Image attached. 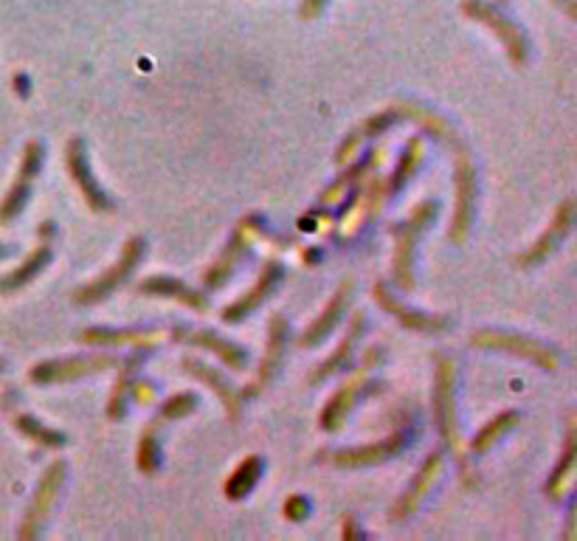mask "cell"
<instances>
[{
	"instance_id": "cell-1",
	"label": "cell",
	"mask_w": 577,
	"mask_h": 541,
	"mask_svg": "<svg viewBox=\"0 0 577 541\" xmlns=\"http://www.w3.org/2000/svg\"><path fill=\"white\" fill-rule=\"evenodd\" d=\"M439 204L434 198L420 200L411 209V215L404 223H391L389 235L395 237V257H391V274L400 291H415L417 285V243L420 237L431 229V223L437 220Z\"/></svg>"
},
{
	"instance_id": "cell-2",
	"label": "cell",
	"mask_w": 577,
	"mask_h": 541,
	"mask_svg": "<svg viewBox=\"0 0 577 541\" xmlns=\"http://www.w3.org/2000/svg\"><path fill=\"white\" fill-rule=\"evenodd\" d=\"M434 423L442 437V443L462 458V437H459V415H457V364L448 355H437L434 370Z\"/></svg>"
},
{
	"instance_id": "cell-3",
	"label": "cell",
	"mask_w": 577,
	"mask_h": 541,
	"mask_svg": "<svg viewBox=\"0 0 577 541\" xmlns=\"http://www.w3.org/2000/svg\"><path fill=\"white\" fill-rule=\"evenodd\" d=\"M145 254H147L145 237L136 235V237H130V240H125L119 259H116L108 270H102L97 279H91V283H84L82 288L73 291V305L91 307V305H99V302L110 299V296H113L116 291H119L121 285L132 277V270L139 268V263L145 259Z\"/></svg>"
},
{
	"instance_id": "cell-4",
	"label": "cell",
	"mask_w": 577,
	"mask_h": 541,
	"mask_svg": "<svg viewBox=\"0 0 577 541\" xmlns=\"http://www.w3.org/2000/svg\"><path fill=\"white\" fill-rule=\"evenodd\" d=\"M459 9H462L465 18L476 20V23L487 26V29L494 31L496 40L501 42V49H505V55L510 57L513 66H518V68L527 66L529 40L516 20L507 18V14L501 12L496 3H490V0H462V7Z\"/></svg>"
},
{
	"instance_id": "cell-5",
	"label": "cell",
	"mask_w": 577,
	"mask_h": 541,
	"mask_svg": "<svg viewBox=\"0 0 577 541\" xmlns=\"http://www.w3.org/2000/svg\"><path fill=\"white\" fill-rule=\"evenodd\" d=\"M448 145L454 147V217H451V243L454 246H462L465 237L470 232V223H474V209H476V167L470 153L465 150L462 141L454 136Z\"/></svg>"
},
{
	"instance_id": "cell-6",
	"label": "cell",
	"mask_w": 577,
	"mask_h": 541,
	"mask_svg": "<svg viewBox=\"0 0 577 541\" xmlns=\"http://www.w3.org/2000/svg\"><path fill=\"white\" fill-rule=\"evenodd\" d=\"M119 355L97 353V355H71V358H49L40 361L29 370V381L37 386L68 384V381L84 378V375H99L105 370L119 367Z\"/></svg>"
},
{
	"instance_id": "cell-7",
	"label": "cell",
	"mask_w": 577,
	"mask_h": 541,
	"mask_svg": "<svg viewBox=\"0 0 577 541\" xmlns=\"http://www.w3.org/2000/svg\"><path fill=\"white\" fill-rule=\"evenodd\" d=\"M470 344L479 350H501V353L518 355L524 361H533L536 367L541 370H558L560 353L549 344L538 342L533 336H524V333H510V331H476L470 336Z\"/></svg>"
},
{
	"instance_id": "cell-8",
	"label": "cell",
	"mask_w": 577,
	"mask_h": 541,
	"mask_svg": "<svg viewBox=\"0 0 577 541\" xmlns=\"http://www.w3.org/2000/svg\"><path fill=\"white\" fill-rule=\"evenodd\" d=\"M262 235V217L259 215H248L242 217L240 223L235 226V232H231L229 243H226V248L220 254H217L215 263L209 265V268L203 270V285L209 291H217L223 288L226 283L231 279V274L237 270V265L246 259L248 248H251L253 237Z\"/></svg>"
},
{
	"instance_id": "cell-9",
	"label": "cell",
	"mask_w": 577,
	"mask_h": 541,
	"mask_svg": "<svg viewBox=\"0 0 577 541\" xmlns=\"http://www.w3.org/2000/svg\"><path fill=\"white\" fill-rule=\"evenodd\" d=\"M66 167L73 180V187H77V193L82 195L88 209L97 212V215H108V212H113V198L105 193L102 184H99L97 175H93L91 161H88V145H84L82 136H73V139L68 141Z\"/></svg>"
},
{
	"instance_id": "cell-10",
	"label": "cell",
	"mask_w": 577,
	"mask_h": 541,
	"mask_svg": "<svg viewBox=\"0 0 577 541\" xmlns=\"http://www.w3.org/2000/svg\"><path fill=\"white\" fill-rule=\"evenodd\" d=\"M62 482H66V463H62V460H54V463L46 465L42 476L37 480L34 496H31L29 508H26L23 524H20V533H18L20 539L31 541L42 533V528H46V519H49L57 496H60Z\"/></svg>"
},
{
	"instance_id": "cell-11",
	"label": "cell",
	"mask_w": 577,
	"mask_h": 541,
	"mask_svg": "<svg viewBox=\"0 0 577 541\" xmlns=\"http://www.w3.org/2000/svg\"><path fill=\"white\" fill-rule=\"evenodd\" d=\"M42 156H46V150H42L40 141H29V145L23 147L18 175H14L9 193L0 200V226H7L14 217L23 215L26 204H29L31 198V189H34L37 175H40L42 169Z\"/></svg>"
},
{
	"instance_id": "cell-12",
	"label": "cell",
	"mask_w": 577,
	"mask_h": 541,
	"mask_svg": "<svg viewBox=\"0 0 577 541\" xmlns=\"http://www.w3.org/2000/svg\"><path fill=\"white\" fill-rule=\"evenodd\" d=\"M288 338H290V325L282 313H271V322H268V347H265L262 361H259L257 378L251 381V386L242 390V395L253 397L259 392H265L268 386L277 381V375L282 373L285 355H288Z\"/></svg>"
},
{
	"instance_id": "cell-13",
	"label": "cell",
	"mask_w": 577,
	"mask_h": 541,
	"mask_svg": "<svg viewBox=\"0 0 577 541\" xmlns=\"http://www.w3.org/2000/svg\"><path fill=\"white\" fill-rule=\"evenodd\" d=\"M282 279H285L282 265H279L277 259H268V263L262 265V270H259L257 283H253L246 294L237 296L235 302H229V305L223 307V313H220V319H223L226 325H242L251 313H257L259 307H262V302L277 291V285L282 283Z\"/></svg>"
},
{
	"instance_id": "cell-14",
	"label": "cell",
	"mask_w": 577,
	"mask_h": 541,
	"mask_svg": "<svg viewBox=\"0 0 577 541\" xmlns=\"http://www.w3.org/2000/svg\"><path fill=\"white\" fill-rule=\"evenodd\" d=\"M380 390H384V384L364 378L361 373L352 375L349 381H344V384L332 392L330 401L325 403V410H321V417H319L321 429L330 434L341 432V429L347 426V417L352 415L355 403L361 401L364 395H372V392H380Z\"/></svg>"
},
{
	"instance_id": "cell-15",
	"label": "cell",
	"mask_w": 577,
	"mask_h": 541,
	"mask_svg": "<svg viewBox=\"0 0 577 541\" xmlns=\"http://www.w3.org/2000/svg\"><path fill=\"white\" fill-rule=\"evenodd\" d=\"M51 237H54V223L46 220L40 223V243L26 254L23 263L14 270L0 277V294H18L20 288H26L29 283H34L42 270L49 268V263L54 259V248H51Z\"/></svg>"
},
{
	"instance_id": "cell-16",
	"label": "cell",
	"mask_w": 577,
	"mask_h": 541,
	"mask_svg": "<svg viewBox=\"0 0 577 541\" xmlns=\"http://www.w3.org/2000/svg\"><path fill=\"white\" fill-rule=\"evenodd\" d=\"M571 223H575V198H564L558 204V209H555L549 226L544 229V235L538 237V240L533 243L527 252L518 254L516 257L518 268H533V265H541L544 259H547L549 254H553L555 248L566 240V235L571 232Z\"/></svg>"
},
{
	"instance_id": "cell-17",
	"label": "cell",
	"mask_w": 577,
	"mask_h": 541,
	"mask_svg": "<svg viewBox=\"0 0 577 541\" xmlns=\"http://www.w3.org/2000/svg\"><path fill=\"white\" fill-rule=\"evenodd\" d=\"M442 463H446V460H442V451H431V454L422 460V465L417 469L411 485L406 488L404 496H397V502L391 505L389 522H406V519H409L411 513L422 505V500H426L428 491L434 488L437 476L442 474Z\"/></svg>"
},
{
	"instance_id": "cell-18",
	"label": "cell",
	"mask_w": 577,
	"mask_h": 541,
	"mask_svg": "<svg viewBox=\"0 0 577 541\" xmlns=\"http://www.w3.org/2000/svg\"><path fill=\"white\" fill-rule=\"evenodd\" d=\"M181 367L183 373L192 375L198 384H203L206 390H211L217 395V401L223 403L226 415H229L231 423H240L242 417V392L237 390L235 384H231L229 378H226L223 373H217L215 367H209L206 361L200 358H192V355H187V358H181Z\"/></svg>"
},
{
	"instance_id": "cell-19",
	"label": "cell",
	"mask_w": 577,
	"mask_h": 541,
	"mask_svg": "<svg viewBox=\"0 0 577 541\" xmlns=\"http://www.w3.org/2000/svg\"><path fill=\"white\" fill-rule=\"evenodd\" d=\"M372 296H375V302H378V305L384 307L386 313H389V316H395V319L406 327V331L439 333V331H446V327L451 325V322H448V316L415 311V307H409L406 302H400L395 294H391V288L386 283H375Z\"/></svg>"
},
{
	"instance_id": "cell-20",
	"label": "cell",
	"mask_w": 577,
	"mask_h": 541,
	"mask_svg": "<svg viewBox=\"0 0 577 541\" xmlns=\"http://www.w3.org/2000/svg\"><path fill=\"white\" fill-rule=\"evenodd\" d=\"M172 338L175 342L192 344V347H200L206 350V353L217 355V361H223L226 367L237 370V373L248 367V350L215 331H189V327H175Z\"/></svg>"
},
{
	"instance_id": "cell-21",
	"label": "cell",
	"mask_w": 577,
	"mask_h": 541,
	"mask_svg": "<svg viewBox=\"0 0 577 541\" xmlns=\"http://www.w3.org/2000/svg\"><path fill=\"white\" fill-rule=\"evenodd\" d=\"M406 432L404 429H397L391 432L389 437L378 440V443H367V445H358V449H338L332 454V463L338 469H369V465H380L386 460L397 458L406 445Z\"/></svg>"
},
{
	"instance_id": "cell-22",
	"label": "cell",
	"mask_w": 577,
	"mask_h": 541,
	"mask_svg": "<svg viewBox=\"0 0 577 541\" xmlns=\"http://www.w3.org/2000/svg\"><path fill=\"white\" fill-rule=\"evenodd\" d=\"M352 291H355L352 279H344V283L338 285L336 294L327 299V305L321 307L319 316H316V319L305 327V333L299 336V347H305V350L307 347H319V344L325 342V338L330 336L332 331H336L338 322H341L344 313H347L349 296H352Z\"/></svg>"
},
{
	"instance_id": "cell-23",
	"label": "cell",
	"mask_w": 577,
	"mask_h": 541,
	"mask_svg": "<svg viewBox=\"0 0 577 541\" xmlns=\"http://www.w3.org/2000/svg\"><path fill=\"white\" fill-rule=\"evenodd\" d=\"M364 327H367V316H364L361 311L352 313V319H349V325H347V331H344L338 347L332 350L325 361H321L314 373L307 375V384L319 386V384H325L327 378H332L336 373H341L344 367H349L355 358V347H358V342H361V336H364Z\"/></svg>"
},
{
	"instance_id": "cell-24",
	"label": "cell",
	"mask_w": 577,
	"mask_h": 541,
	"mask_svg": "<svg viewBox=\"0 0 577 541\" xmlns=\"http://www.w3.org/2000/svg\"><path fill=\"white\" fill-rule=\"evenodd\" d=\"M136 294L139 296H152V299H169L178 302V305L189 307L195 313L209 311V296L195 291L192 285H187L178 277H167V274H156V277H147L136 285Z\"/></svg>"
},
{
	"instance_id": "cell-25",
	"label": "cell",
	"mask_w": 577,
	"mask_h": 541,
	"mask_svg": "<svg viewBox=\"0 0 577 541\" xmlns=\"http://www.w3.org/2000/svg\"><path fill=\"white\" fill-rule=\"evenodd\" d=\"M163 338L161 331H141V327H84L77 342L84 347H158Z\"/></svg>"
},
{
	"instance_id": "cell-26",
	"label": "cell",
	"mask_w": 577,
	"mask_h": 541,
	"mask_svg": "<svg viewBox=\"0 0 577 541\" xmlns=\"http://www.w3.org/2000/svg\"><path fill=\"white\" fill-rule=\"evenodd\" d=\"M575 465H577V429H575V417H569L566 423V437H564V454L555 463L553 474L547 480V496L553 502H560L569 493L571 488V476H575Z\"/></svg>"
},
{
	"instance_id": "cell-27",
	"label": "cell",
	"mask_w": 577,
	"mask_h": 541,
	"mask_svg": "<svg viewBox=\"0 0 577 541\" xmlns=\"http://www.w3.org/2000/svg\"><path fill=\"white\" fill-rule=\"evenodd\" d=\"M395 121H400V114H397L395 105H391L389 110H380V114L369 116L367 121H361V125L355 127V130L349 132L347 139H344V145L338 147V153H336V161L338 164H349V161H352V156H355V153H358V147H361L364 141L372 139V136H384V132L389 130V127L395 125Z\"/></svg>"
},
{
	"instance_id": "cell-28",
	"label": "cell",
	"mask_w": 577,
	"mask_h": 541,
	"mask_svg": "<svg viewBox=\"0 0 577 541\" xmlns=\"http://www.w3.org/2000/svg\"><path fill=\"white\" fill-rule=\"evenodd\" d=\"M141 364H145V355L141 353L119 361V375H116L113 390H110V397H108V406H105V415H108L110 421H121V417L127 415V401H130L132 381H136V373L141 370Z\"/></svg>"
},
{
	"instance_id": "cell-29",
	"label": "cell",
	"mask_w": 577,
	"mask_h": 541,
	"mask_svg": "<svg viewBox=\"0 0 577 541\" xmlns=\"http://www.w3.org/2000/svg\"><path fill=\"white\" fill-rule=\"evenodd\" d=\"M422 153H426V141H422V136H411V139L406 141L400 158H397L395 173H391V178L386 180V198H391V195H397V193H404L406 184H409V180L415 178L417 169H420Z\"/></svg>"
},
{
	"instance_id": "cell-30",
	"label": "cell",
	"mask_w": 577,
	"mask_h": 541,
	"mask_svg": "<svg viewBox=\"0 0 577 541\" xmlns=\"http://www.w3.org/2000/svg\"><path fill=\"white\" fill-rule=\"evenodd\" d=\"M262 469H265L262 458H257V454H248V458L242 460L235 471H231L229 480H226V485H223L226 500H231V502L246 500L248 493L257 488L259 476H262Z\"/></svg>"
},
{
	"instance_id": "cell-31",
	"label": "cell",
	"mask_w": 577,
	"mask_h": 541,
	"mask_svg": "<svg viewBox=\"0 0 577 541\" xmlns=\"http://www.w3.org/2000/svg\"><path fill=\"white\" fill-rule=\"evenodd\" d=\"M518 421H521V415H518L516 410H507V412H499V415L494 417V421H487L485 426L476 432V437L470 440V454H485L487 449H494L496 443H499L501 437H505L510 429L518 426Z\"/></svg>"
},
{
	"instance_id": "cell-32",
	"label": "cell",
	"mask_w": 577,
	"mask_h": 541,
	"mask_svg": "<svg viewBox=\"0 0 577 541\" xmlns=\"http://www.w3.org/2000/svg\"><path fill=\"white\" fill-rule=\"evenodd\" d=\"M161 426L163 421L161 417H156V421H150L145 426V432H141L139 437V451H136V465H139L141 474H156L158 471V463H161Z\"/></svg>"
},
{
	"instance_id": "cell-33",
	"label": "cell",
	"mask_w": 577,
	"mask_h": 541,
	"mask_svg": "<svg viewBox=\"0 0 577 541\" xmlns=\"http://www.w3.org/2000/svg\"><path fill=\"white\" fill-rule=\"evenodd\" d=\"M14 429H18L23 437H29L31 443L40 445V449H62V445L68 443V437L60 429L46 426V423L37 421L34 415H18L14 417Z\"/></svg>"
},
{
	"instance_id": "cell-34",
	"label": "cell",
	"mask_w": 577,
	"mask_h": 541,
	"mask_svg": "<svg viewBox=\"0 0 577 541\" xmlns=\"http://www.w3.org/2000/svg\"><path fill=\"white\" fill-rule=\"evenodd\" d=\"M380 158H384V150H380V147H378V150H372V153H369V156H367V161L355 164V167L349 169V173H344L341 178H338L336 184H332L330 189H325V193H321V198H319V204H321V206H330V204H336V200L341 198V195L347 193V189H352L355 184H358V180H361L364 175L369 173V169H372V167H378V164H380Z\"/></svg>"
},
{
	"instance_id": "cell-35",
	"label": "cell",
	"mask_w": 577,
	"mask_h": 541,
	"mask_svg": "<svg viewBox=\"0 0 577 541\" xmlns=\"http://www.w3.org/2000/svg\"><path fill=\"white\" fill-rule=\"evenodd\" d=\"M198 410V397H195V392H175L172 397H167V401L161 403V421L169 423V421H181V417H189L192 412Z\"/></svg>"
},
{
	"instance_id": "cell-36",
	"label": "cell",
	"mask_w": 577,
	"mask_h": 541,
	"mask_svg": "<svg viewBox=\"0 0 577 541\" xmlns=\"http://www.w3.org/2000/svg\"><path fill=\"white\" fill-rule=\"evenodd\" d=\"M285 519H290V522H305L307 513H310V505H307V500L301 496V493H294L288 502H285Z\"/></svg>"
},
{
	"instance_id": "cell-37",
	"label": "cell",
	"mask_w": 577,
	"mask_h": 541,
	"mask_svg": "<svg viewBox=\"0 0 577 541\" xmlns=\"http://www.w3.org/2000/svg\"><path fill=\"white\" fill-rule=\"evenodd\" d=\"M327 3H330V0H301L299 18L301 20H316L321 12H325Z\"/></svg>"
},
{
	"instance_id": "cell-38",
	"label": "cell",
	"mask_w": 577,
	"mask_h": 541,
	"mask_svg": "<svg viewBox=\"0 0 577 541\" xmlns=\"http://www.w3.org/2000/svg\"><path fill=\"white\" fill-rule=\"evenodd\" d=\"M130 395H136L139 403H152L156 401V386H152L150 381H132Z\"/></svg>"
},
{
	"instance_id": "cell-39",
	"label": "cell",
	"mask_w": 577,
	"mask_h": 541,
	"mask_svg": "<svg viewBox=\"0 0 577 541\" xmlns=\"http://www.w3.org/2000/svg\"><path fill=\"white\" fill-rule=\"evenodd\" d=\"M553 3H555V7L564 9V12L569 14V18H577V3H575V0H553Z\"/></svg>"
},
{
	"instance_id": "cell-40",
	"label": "cell",
	"mask_w": 577,
	"mask_h": 541,
	"mask_svg": "<svg viewBox=\"0 0 577 541\" xmlns=\"http://www.w3.org/2000/svg\"><path fill=\"white\" fill-rule=\"evenodd\" d=\"M344 539H349V535H358V528H355V519L352 517H344Z\"/></svg>"
},
{
	"instance_id": "cell-41",
	"label": "cell",
	"mask_w": 577,
	"mask_h": 541,
	"mask_svg": "<svg viewBox=\"0 0 577 541\" xmlns=\"http://www.w3.org/2000/svg\"><path fill=\"white\" fill-rule=\"evenodd\" d=\"M9 254H12V252H9V248H7V246H0V259H7V257H9Z\"/></svg>"
},
{
	"instance_id": "cell-42",
	"label": "cell",
	"mask_w": 577,
	"mask_h": 541,
	"mask_svg": "<svg viewBox=\"0 0 577 541\" xmlns=\"http://www.w3.org/2000/svg\"><path fill=\"white\" fill-rule=\"evenodd\" d=\"M0 370H3V358H0Z\"/></svg>"
}]
</instances>
